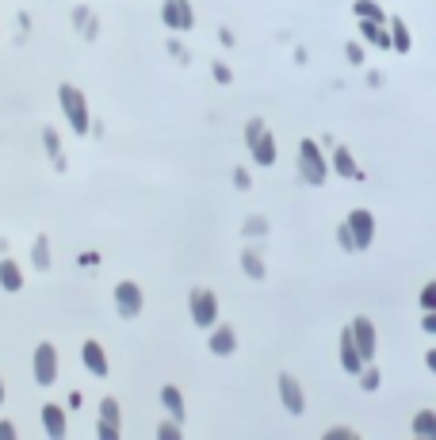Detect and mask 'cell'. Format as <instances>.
Returning <instances> with one entry per match:
<instances>
[{
  "label": "cell",
  "mask_w": 436,
  "mask_h": 440,
  "mask_svg": "<svg viewBox=\"0 0 436 440\" xmlns=\"http://www.w3.org/2000/svg\"><path fill=\"white\" fill-rule=\"evenodd\" d=\"M413 432L425 437V440H436V414L433 410H421V414L413 417Z\"/></svg>",
  "instance_id": "cell-22"
},
{
  "label": "cell",
  "mask_w": 436,
  "mask_h": 440,
  "mask_svg": "<svg viewBox=\"0 0 436 440\" xmlns=\"http://www.w3.org/2000/svg\"><path fill=\"white\" fill-rule=\"evenodd\" d=\"M280 399H283V406H287V414H303V410H306L303 387H298V379H295V375H287V372L280 375Z\"/></svg>",
  "instance_id": "cell-13"
},
{
  "label": "cell",
  "mask_w": 436,
  "mask_h": 440,
  "mask_svg": "<svg viewBox=\"0 0 436 440\" xmlns=\"http://www.w3.org/2000/svg\"><path fill=\"white\" fill-rule=\"evenodd\" d=\"M0 291H8V295L23 291V268L12 257H0Z\"/></svg>",
  "instance_id": "cell-17"
},
{
  "label": "cell",
  "mask_w": 436,
  "mask_h": 440,
  "mask_svg": "<svg viewBox=\"0 0 436 440\" xmlns=\"http://www.w3.org/2000/svg\"><path fill=\"white\" fill-rule=\"evenodd\" d=\"M0 440H16V425L12 421H0Z\"/></svg>",
  "instance_id": "cell-39"
},
{
  "label": "cell",
  "mask_w": 436,
  "mask_h": 440,
  "mask_svg": "<svg viewBox=\"0 0 436 440\" xmlns=\"http://www.w3.org/2000/svg\"><path fill=\"white\" fill-rule=\"evenodd\" d=\"M123 437V425H111V421H96V440H119Z\"/></svg>",
  "instance_id": "cell-29"
},
{
  "label": "cell",
  "mask_w": 436,
  "mask_h": 440,
  "mask_svg": "<svg viewBox=\"0 0 436 440\" xmlns=\"http://www.w3.org/2000/svg\"><path fill=\"white\" fill-rule=\"evenodd\" d=\"M0 406H4V375H0Z\"/></svg>",
  "instance_id": "cell-45"
},
{
  "label": "cell",
  "mask_w": 436,
  "mask_h": 440,
  "mask_svg": "<svg viewBox=\"0 0 436 440\" xmlns=\"http://www.w3.org/2000/svg\"><path fill=\"white\" fill-rule=\"evenodd\" d=\"M425 329H428V333H436V310H428V318H425Z\"/></svg>",
  "instance_id": "cell-43"
},
{
  "label": "cell",
  "mask_w": 436,
  "mask_h": 440,
  "mask_svg": "<svg viewBox=\"0 0 436 440\" xmlns=\"http://www.w3.org/2000/svg\"><path fill=\"white\" fill-rule=\"evenodd\" d=\"M99 421H111V425H123V410H119V399H99Z\"/></svg>",
  "instance_id": "cell-23"
},
{
  "label": "cell",
  "mask_w": 436,
  "mask_h": 440,
  "mask_svg": "<svg viewBox=\"0 0 436 440\" xmlns=\"http://www.w3.org/2000/svg\"><path fill=\"white\" fill-rule=\"evenodd\" d=\"M211 77H214L218 84H230V81H234V69L226 66V61H214V66H211Z\"/></svg>",
  "instance_id": "cell-31"
},
{
  "label": "cell",
  "mask_w": 436,
  "mask_h": 440,
  "mask_svg": "<svg viewBox=\"0 0 436 440\" xmlns=\"http://www.w3.org/2000/svg\"><path fill=\"white\" fill-rule=\"evenodd\" d=\"M188 314H191V322H196L199 329H211V325L218 322V295H214L211 287H191Z\"/></svg>",
  "instance_id": "cell-4"
},
{
  "label": "cell",
  "mask_w": 436,
  "mask_h": 440,
  "mask_svg": "<svg viewBox=\"0 0 436 440\" xmlns=\"http://www.w3.org/2000/svg\"><path fill=\"white\" fill-rule=\"evenodd\" d=\"M111 299H115V310L123 322H134L142 314V307H146V295H142V287L134 280H119L115 291H111Z\"/></svg>",
  "instance_id": "cell-5"
},
{
  "label": "cell",
  "mask_w": 436,
  "mask_h": 440,
  "mask_svg": "<svg viewBox=\"0 0 436 440\" xmlns=\"http://www.w3.org/2000/svg\"><path fill=\"white\" fill-rule=\"evenodd\" d=\"M16 23H19V31H31V16H27V12H19Z\"/></svg>",
  "instance_id": "cell-41"
},
{
  "label": "cell",
  "mask_w": 436,
  "mask_h": 440,
  "mask_svg": "<svg viewBox=\"0 0 436 440\" xmlns=\"http://www.w3.org/2000/svg\"><path fill=\"white\" fill-rule=\"evenodd\" d=\"M81 364L84 372L92 375V379H107V372H111V360H107V349L99 345V341H84L81 345Z\"/></svg>",
  "instance_id": "cell-7"
},
{
  "label": "cell",
  "mask_w": 436,
  "mask_h": 440,
  "mask_svg": "<svg viewBox=\"0 0 436 440\" xmlns=\"http://www.w3.org/2000/svg\"><path fill=\"white\" fill-rule=\"evenodd\" d=\"M337 241L345 245L348 253H356V238H352V230H348V222H341V230H337Z\"/></svg>",
  "instance_id": "cell-33"
},
{
  "label": "cell",
  "mask_w": 436,
  "mask_h": 440,
  "mask_svg": "<svg viewBox=\"0 0 436 440\" xmlns=\"http://www.w3.org/2000/svg\"><path fill=\"white\" fill-rule=\"evenodd\" d=\"M325 176H330V165L321 157V146L314 138H303L298 142V180L318 188V184H325Z\"/></svg>",
  "instance_id": "cell-2"
},
{
  "label": "cell",
  "mask_w": 436,
  "mask_h": 440,
  "mask_svg": "<svg viewBox=\"0 0 436 440\" xmlns=\"http://www.w3.org/2000/svg\"><path fill=\"white\" fill-rule=\"evenodd\" d=\"M234 184H238V188L245 191L249 184H253V176H249V169H234Z\"/></svg>",
  "instance_id": "cell-38"
},
{
  "label": "cell",
  "mask_w": 436,
  "mask_h": 440,
  "mask_svg": "<svg viewBox=\"0 0 436 440\" xmlns=\"http://www.w3.org/2000/svg\"><path fill=\"white\" fill-rule=\"evenodd\" d=\"M58 108H61V115H66V123H69V131L73 134H84L88 138V126H92V111H88V96H84L77 84H58Z\"/></svg>",
  "instance_id": "cell-1"
},
{
  "label": "cell",
  "mask_w": 436,
  "mask_h": 440,
  "mask_svg": "<svg viewBox=\"0 0 436 440\" xmlns=\"http://www.w3.org/2000/svg\"><path fill=\"white\" fill-rule=\"evenodd\" d=\"M360 35L368 42H375V46H383V50H395V39H390V31L383 27V19H360Z\"/></svg>",
  "instance_id": "cell-20"
},
{
  "label": "cell",
  "mask_w": 436,
  "mask_h": 440,
  "mask_svg": "<svg viewBox=\"0 0 436 440\" xmlns=\"http://www.w3.org/2000/svg\"><path fill=\"white\" fill-rule=\"evenodd\" d=\"M42 150H46L50 165L58 169V173H66V169H69V157H66L61 138H58V126H42Z\"/></svg>",
  "instance_id": "cell-15"
},
{
  "label": "cell",
  "mask_w": 436,
  "mask_h": 440,
  "mask_svg": "<svg viewBox=\"0 0 436 440\" xmlns=\"http://www.w3.org/2000/svg\"><path fill=\"white\" fill-rule=\"evenodd\" d=\"M345 54H348V61H352V66H360V61H363V46H360V42H348Z\"/></svg>",
  "instance_id": "cell-36"
},
{
  "label": "cell",
  "mask_w": 436,
  "mask_h": 440,
  "mask_svg": "<svg viewBox=\"0 0 436 440\" xmlns=\"http://www.w3.org/2000/svg\"><path fill=\"white\" fill-rule=\"evenodd\" d=\"M341 367H345L348 375H360V372H363V356H360V345H356V337H352V325L341 333Z\"/></svg>",
  "instance_id": "cell-12"
},
{
  "label": "cell",
  "mask_w": 436,
  "mask_h": 440,
  "mask_svg": "<svg viewBox=\"0 0 436 440\" xmlns=\"http://www.w3.org/2000/svg\"><path fill=\"white\" fill-rule=\"evenodd\" d=\"M241 272H245L249 280H264V272H268V268H264V257L256 249H241Z\"/></svg>",
  "instance_id": "cell-21"
},
{
  "label": "cell",
  "mask_w": 436,
  "mask_h": 440,
  "mask_svg": "<svg viewBox=\"0 0 436 440\" xmlns=\"http://www.w3.org/2000/svg\"><path fill=\"white\" fill-rule=\"evenodd\" d=\"M58 367H61L58 345H54V341H39V345H35V352H31V375H35V383H39V387H54V383H58Z\"/></svg>",
  "instance_id": "cell-3"
},
{
  "label": "cell",
  "mask_w": 436,
  "mask_h": 440,
  "mask_svg": "<svg viewBox=\"0 0 436 440\" xmlns=\"http://www.w3.org/2000/svg\"><path fill=\"white\" fill-rule=\"evenodd\" d=\"M39 414H42V432H46L50 440H66V437H69V421H66L69 410H66V406H58V402H46Z\"/></svg>",
  "instance_id": "cell-8"
},
{
  "label": "cell",
  "mask_w": 436,
  "mask_h": 440,
  "mask_svg": "<svg viewBox=\"0 0 436 440\" xmlns=\"http://www.w3.org/2000/svg\"><path fill=\"white\" fill-rule=\"evenodd\" d=\"M211 337H207V349L214 352V356H234V349H238V333H234V325H222V322H214Z\"/></svg>",
  "instance_id": "cell-9"
},
{
  "label": "cell",
  "mask_w": 436,
  "mask_h": 440,
  "mask_svg": "<svg viewBox=\"0 0 436 440\" xmlns=\"http://www.w3.org/2000/svg\"><path fill=\"white\" fill-rule=\"evenodd\" d=\"M73 27H77V35H81L84 42H96L99 39V16L88 8V4H77V8H73Z\"/></svg>",
  "instance_id": "cell-16"
},
{
  "label": "cell",
  "mask_w": 436,
  "mask_h": 440,
  "mask_svg": "<svg viewBox=\"0 0 436 440\" xmlns=\"http://www.w3.org/2000/svg\"><path fill=\"white\" fill-rule=\"evenodd\" d=\"M390 39H395V50H410V31H406V23L402 19H395V23H390Z\"/></svg>",
  "instance_id": "cell-27"
},
{
  "label": "cell",
  "mask_w": 436,
  "mask_h": 440,
  "mask_svg": "<svg viewBox=\"0 0 436 440\" xmlns=\"http://www.w3.org/2000/svg\"><path fill=\"white\" fill-rule=\"evenodd\" d=\"M88 134H92V138H104V123H96V119H92V126H88Z\"/></svg>",
  "instance_id": "cell-42"
},
{
  "label": "cell",
  "mask_w": 436,
  "mask_h": 440,
  "mask_svg": "<svg viewBox=\"0 0 436 440\" xmlns=\"http://www.w3.org/2000/svg\"><path fill=\"white\" fill-rule=\"evenodd\" d=\"M352 337H356V345H360L363 364H371V360H375V325H371V318H356Z\"/></svg>",
  "instance_id": "cell-14"
},
{
  "label": "cell",
  "mask_w": 436,
  "mask_h": 440,
  "mask_svg": "<svg viewBox=\"0 0 436 440\" xmlns=\"http://www.w3.org/2000/svg\"><path fill=\"white\" fill-rule=\"evenodd\" d=\"M241 233H245V238H264V233H268V222H264L260 215H249L245 226H241Z\"/></svg>",
  "instance_id": "cell-28"
},
{
  "label": "cell",
  "mask_w": 436,
  "mask_h": 440,
  "mask_svg": "<svg viewBox=\"0 0 436 440\" xmlns=\"http://www.w3.org/2000/svg\"><path fill=\"white\" fill-rule=\"evenodd\" d=\"M325 440H356V432L352 429H341V425H337V429L325 432Z\"/></svg>",
  "instance_id": "cell-37"
},
{
  "label": "cell",
  "mask_w": 436,
  "mask_h": 440,
  "mask_svg": "<svg viewBox=\"0 0 436 440\" xmlns=\"http://www.w3.org/2000/svg\"><path fill=\"white\" fill-rule=\"evenodd\" d=\"M161 406H165L169 417L184 421V410H188V402H184V390L176 387V383H165V387H161Z\"/></svg>",
  "instance_id": "cell-18"
},
{
  "label": "cell",
  "mask_w": 436,
  "mask_h": 440,
  "mask_svg": "<svg viewBox=\"0 0 436 440\" xmlns=\"http://www.w3.org/2000/svg\"><path fill=\"white\" fill-rule=\"evenodd\" d=\"M157 440H184V421L169 417V421L157 425Z\"/></svg>",
  "instance_id": "cell-25"
},
{
  "label": "cell",
  "mask_w": 436,
  "mask_h": 440,
  "mask_svg": "<svg viewBox=\"0 0 436 440\" xmlns=\"http://www.w3.org/2000/svg\"><path fill=\"white\" fill-rule=\"evenodd\" d=\"M425 364H428V372L436 375V349H433V352H428V356H425Z\"/></svg>",
  "instance_id": "cell-44"
},
{
  "label": "cell",
  "mask_w": 436,
  "mask_h": 440,
  "mask_svg": "<svg viewBox=\"0 0 436 440\" xmlns=\"http://www.w3.org/2000/svg\"><path fill=\"white\" fill-rule=\"evenodd\" d=\"M218 42H222V46H234V31H230V27H222V31H218Z\"/></svg>",
  "instance_id": "cell-40"
},
{
  "label": "cell",
  "mask_w": 436,
  "mask_h": 440,
  "mask_svg": "<svg viewBox=\"0 0 436 440\" xmlns=\"http://www.w3.org/2000/svg\"><path fill=\"white\" fill-rule=\"evenodd\" d=\"M161 23H165L173 35H188L191 27H196V8H191V0H165V4H161Z\"/></svg>",
  "instance_id": "cell-6"
},
{
  "label": "cell",
  "mask_w": 436,
  "mask_h": 440,
  "mask_svg": "<svg viewBox=\"0 0 436 440\" xmlns=\"http://www.w3.org/2000/svg\"><path fill=\"white\" fill-rule=\"evenodd\" d=\"M421 310H436V280L433 283H425V291H421Z\"/></svg>",
  "instance_id": "cell-32"
},
{
  "label": "cell",
  "mask_w": 436,
  "mask_h": 440,
  "mask_svg": "<svg viewBox=\"0 0 436 440\" xmlns=\"http://www.w3.org/2000/svg\"><path fill=\"white\" fill-rule=\"evenodd\" d=\"M360 383H363V390H375V387H379V372H375V367H363V372H360Z\"/></svg>",
  "instance_id": "cell-34"
},
{
  "label": "cell",
  "mask_w": 436,
  "mask_h": 440,
  "mask_svg": "<svg viewBox=\"0 0 436 440\" xmlns=\"http://www.w3.org/2000/svg\"><path fill=\"white\" fill-rule=\"evenodd\" d=\"M249 153H253V161L260 169H272L276 165V157H280V150H276V138H272V131L264 126L260 134H256L253 142H249Z\"/></svg>",
  "instance_id": "cell-10"
},
{
  "label": "cell",
  "mask_w": 436,
  "mask_h": 440,
  "mask_svg": "<svg viewBox=\"0 0 436 440\" xmlns=\"http://www.w3.org/2000/svg\"><path fill=\"white\" fill-rule=\"evenodd\" d=\"M169 54H173V58L180 61V66H188V61H191V54L184 50V42H180V35H173V39H169Z\"/></svg>",
  "instance_id": "cell-30"
},
{
  "label": "cell",
  "mask_w": 436,
  "mask_h": 440,
  "mask_svg": "<svg viewBox=\"0 0 436 440\" xmlns=\"http://www.w3.org/2000/svg\"><path fill=\"white\" fill-rule=\"evenodd\" d=\"M333 169H337L341 176H356V161H352V153H348L345 146L333 150Z\"/></svg>",
  "instance_id": "cell-24"
},
{
  "label": "cell",
  "mask_w": 436,
  "mask_h": 440,
  "mask_svg": "<svg viewBox=\"0 0 436 440\" xmlns=\"http://www.w3.org/2000/svg\"><path fill=\"white\" fill-rule=\"evenodd\" d=\"M77 265H81V268H99V253L96 249H84L81 257H77Z\"/></svg>",
  "instance_id": "cell-35"
},
{
  "label": "cell",
  "mask_w": 436,
  "mask_h": 440,
  "mask_svg": "<svg viewBox=\"0 0 436 440\" xmlns=\"http://www.w3.org/2000/svg\"><path fill=\"white\" fill-rule=\"evenodd\" d=\"M345 222H348V230H352V238H356V249H368L371 238H375V218H371V211H352Z\"/></svg>",
  "instance_id": "cell-11"
},
{
  "label": "cell",
  "mask_w": 436,
  "mask_h": 440,
  "mask_svg": "<svg viewBox=\"0 0 436 440\" xmlns=\"http://www.w3.org/2000/svg\"><path fill=\"white\" fill-rule=\"evenodd\" d=\"M31 268L35 272H50V268H54V249H50L46 233H39V238L31 241Z\"/></svg>",
  "instance_id": "cell-19"
},
{
  "label": "cell",
  "mask_w": 436,
  "mask_h": 440,
  "mask_svg": "<svg viewBox=\"0 0 436 440\" xmlns=\"http://www.w3.org/2000/svg\"><path fill=\"white\" fill-rule=\"evenodd\" d=\"M352 12H356L360 19H383V8H379L375 0H356Z\"/></svg>",
  "instance_id": "cell-26"
}]
</instances>
